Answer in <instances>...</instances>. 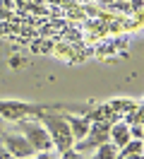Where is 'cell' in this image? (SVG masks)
Segmentation results:
<instances>
[{
	"mask_svg": "<svg viewBox=\"0 0 144 159\" xmlns=\"http://www.w3.org/2000/svg\"><path fill=\"white\" fill-rule=\"evenodd\" d=\"M63 159H84V157H82V152H77V149H65V152H63Z\"/></svg>",
	"mask_w": 144,
	"mask_h": 159,
	"instance_id": "obj_7",
	"label": "cell"
},
{
	"mask_svg": "<svg viewBox=\"0 0 144 159\" xmlns=\"http://www.w3.org/2000/svg\"><path fill=\"white\" fill-rule=\"evenodd\" d=\"M115 154H118V147H115V145L103 142V145L96 147V159H115Z\"/></svg>",
	"mask_w": 144,
	"mask_h": 159,
	"instance_id": "obj_6",
	"label": "cell"
},
{
	"mask_svg": "<svg viewBox=\"0 0 144 159\" xmlns=\"http://www.w3.org/2000/svg\"><path fill=\"white\" fill-rule=\"evenodd\" d=\"M34 159H50V154H41V157H34Z\"/></svg>",
	"mask_w": 144,
	"mask_h": 159,
	"instance_id": "obj_10",
	"label": "cell"
},
{
	"mask_svg": "<svg viewBox=\"0 0 144 159\" xmlns=\"http://www.w3.org/2000/svg\"><path fill=\"white\" fill-rule=\"evenodd\" d=\"M0 128H2V125H0Z\"/></svg>",
	"mask_w": 144,
	"mask_h": 159,
	"instance_id": "obj_12",
	"label": "cell"
},
{
	"mask_svg": "<svg viewBox=\"0 0 144 159\" xmlns=\"http://www.w3.org/2000/svg\"><path fill=\"white\" fill-rule=\"evenodd\" d=\"M108 135H113V145L115 147H125L130 142V125L127 123H118L108 130Z\"/></svg>",
	"mask_w": 144,
	"mask_h": 159,
	"instance_id": "obj_4",
	"label": "cell"
},
{
	"mask_svg": "<svg viewBox=\"0 0 144 159\" xmlns=\"http://www.w3.org/2000/svg\"><path fill=\"white\" fill-rule=\"evenodd\" d=\"M5 147L15 157H31L34 154V147L27 142V138H17V135H5Z\"/></svg>",
	"mask_w": 144,
	"mask_h": 159,
	"instance_id": "obj_3",
	"label": "cell"
},
{
	"mask_svg": "<svg viewBox=\"0 0 144 159\" xmlns=\"http://www.w3.org/2000/svg\"><path fill=\"white\" fill-rule=\"evenodd\" d=\"M101 2H113V0H101Z\"/></svg>",
	"mask_w": 144,
	"mask_h": 159,
	"instance_id": "obj_11",
	"label": "cell"
},
{
	"mask_svg": "<svg viewBox=\"0 0 144 159\" xmlns=\"http://www.w3.org/2000/svg\"><path fill=\"white\" fill-rule=\"evenodd\" d=\"M46 125H48V130H50V135L53 138L50 140H55V145L63 152L65 149H70V145H72V133H70V125H67V120L65 118H58V116H48L46 118Z\"/></svg>",
	"mask_w": 144,
	"mask_h": 159,
	"instance_id": "obj_1",
	"label": "cell"
},
{
	"mask_svg": "<svg viewBox=\"0 0 144 159\" xmlns=\"http://www.w3.org/2000/svg\"><path fill=\"white\" fill-rule=\"evenodd\" d=\"M132 138H134V140H139V138H142V125H139V123H137V125L132 128Z\"/></svg>",
	"mask_w": 144,
	"mask_h": 159,
	"instance_id": "obj_8",
	"label": "cell"
},
{
	"mask_svg": "<svg viewBox=\"0 0 144 159\" xmlns=\"http://www.w3.org/2000/svg\"><path fill=\"white\" fill-rule=\"evenodd\" d=\"M123 159H142V152H134V154H123Z\"/></svg>",
	"mask_w": 144,
	"mask_h": 159,
	"instance_id": "obj_9",
	"label": "cell"
},
{
	"mask_svg": "<svg viewBox=\"0 0 144 159\" xmlns=\"http://www.w3.org/2000/svg\"><path fill=\"white\" fill-rule=\"evenodd\" d=\"M67 125H70V133H72L75 140L86 138V133H89V123L82 118H67Z\"/></svg>",
	"mask_w": 144,
	"mask_h": 159,
	"instance_id": "obj_5",
	"label": "cell"
},
{
	"mask_svg": "<svg viewBox=\"0 0 144 159\" xmlns=\"http://www.w3.org/2000/svg\"><path fill=\"white\" fill-rule=\"evenodd\" d=\"M22 128H24V133H27V142L34 149H50L53 140H50V135H48V130H43L41 125H34V123H24Z\"/></svg>",
	"mask_w": 144,
	"mask_h": 159,
	"instance_id": "obj_2",
	"label": "cell"
}]
</instances>
